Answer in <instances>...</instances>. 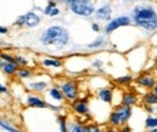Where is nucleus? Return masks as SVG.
Here are the masks:
<instances>
[{
    "label": "nucleus",
    "instance_id": "obj_1",
    "mask_svg": "<svg viewBox=\"0 0 157 132\" xmlns=\"http://www.w3.org/2000/svg\"><path fill=\"white\" fill-rule=\"evenodd\" d=\"M134 26L141 29L144 33H157V10L151 5H137L130 13Z\"/></svg>",
    "mask_w": 157,
    "mask_h": 132
},
{
    "label": "nucleus",
    "instance_id": "obj_2",
    "mask_svg": "<svg viewBox=\"0 0 157 132\" xmlns=\"http://www.w3.org/2000/svg\"><path fill=\"white\" fill-rule=\"evenodd\" d=\"M71 35L67 28H63L62 24H52L45 29L39 38V42L43 46H53L58 49H62L69 45Z\"/></svg>",
    "mask_w": 157,
    "mask_h": 132
},
{
    "label": "nucleus",
    "instance_id": "obj_3",
    "mask_svg": "<svg viewBox=\"0 0 157 132\" xmlns=\"http://www.w3.org/2000/svg\"><path fill=\"white\" fill-rule=\"evenodd\" d=\"M62 3H65L68 10L78 17H91L97 9L94 0H62Z\"/></svg>",
    "mask_w": 157,
    "mask_h": 132
},
{
    "label": "nucleus",
    "instance_id": "obj_4",
    "mask_svg": "<svg viewBox=\"0 0 157 132\" xmlns=\"http://www.w3.org/2000/svg\"><path fill=\"white\" fill-rule=\"evenodd\" d=\"M59 89L62 90L65 99L69 101V102H74V101L79 98V86H78V82L74 79L61 80L59 82Z\"/></svg>",
    "mask_w": 157,
    "mask_h": 132
},
{
    "label": "nucleus",
    "instance_id": "obj_5",
    "mask_svg": "<svg viewBox=\"0 0 157 132\" xmlns=\"http://www.w3.org/2000/svg\"><path fill=\"white\" fill-rule=\"evenodd\" d=\"M130 24H133L130 16H125V14H123V16H117V17H113L108 23L104 24L102 32L105 33V36H108V35H111V33H114L115 30H118L120 28H127V26H130Z\"/></svg>",
    "mask_w": 157,
    "mask_h": 132
},
{
    "label": "nucleus",
    "instance_id": "obj_6",
    "mask_svg": "<svg viewBox=\"0 0 157 132\" xmlns=\"http://www.w3.org/2000/svg\"><path fill=\"white\" fill-rule=\"evenodd\" d=\"M16 26H26V28H36L40 24V16L36 12H28L26 14H22L14 22Z\"/></svg>",
    "mask_w": 157,
    "mask_h": 132
},
{
    "label": "nucleus",
    "instance_id": "obj_7",
    "mask_svg": "<svg viewBox=\"0 0 157 132\" xmlns=\"http://www.w3.org/2000/svg\"><path fill=\"white\" fill-rule=\"evenodd\" d=\"M72 111L79 115V116H84L85 119H90V102H88V98H78L76 101L71 102Z\"/></svg>",
    "mask_w": 157,
    "mask_h": 132
},
{
    "label": "nucleus",
    "instance_id": "obj_8",
    "mask_svg": "<svg viewBox=\"0 0 157 132\" xmlns=\"http://www.w3.org/2000/svg\"><path fill=\"white\" fill-rule=\"evenodd\" d=\"M136 82H137L138 86H143L146 89H153L157 85V78L153 75L151 72L144 71L141 73H138V76L136 78Z\"/></svg>",
    "mask_w": 157,
    "mask_h": 132
},
{
    "label": "nucleus",
    "instance_id": "obj_9",
    "mask_svg": "<svg viewBox=\"0 0 157 132\" xmlns=\"http://www.w3.org/2000/svg\"><path fill=\"white\" fill-rule=\"evenodd\" d=\"M94 17H95V22L108 23L109 20L113 19V7H111V5L109 3H102L100 7H97Z\"/></svg>",
    "mask_w": 157,
    "mask_h": 132
},
{
    "label": "nucleus",
    "instance_id": "obj_10",
    "mask_svg": "<svg viewBox=\"0 0 157 132\" xmlns=\"http://www.w3.org/2000/svg\"><path fill=\"white\" fill-rule=\"evenodd\" d=\"M97 98L100 99L102 104L109 105L113 102V98H114V88H111V86L100 88V89L97 90Z\"/></svg>",
    "mask_w": 157,
    "mask_h": 132
},
{
    "label": "nucleus",
    "instance_id": "obj_11",
    "mask_svg": "<svg viewBox=\"0 0 157 132\" xmlns=\"http://www.w3.org/2000/svg\"><path fill=\"white\" fill-rule=\"evenodd\" d=\"M108 46V40H107V38L105 36H102V35H98L92 42H90L88 45H85V49L86 50H101V49H105V47Z\"/></svg>",
    "mask_w": 157,
    "mask_h": 132
},
{
    "label": "nucleus",
    "instance_id": "obj_12",
    "mask_svg": "<svg viewBox=\"0 0 157 132\" xmlns=\"http://www.w3.org/2000/svg\"><path fill=\"white\" fill-rule=\"evenodd\" d=\"M138 104V96L136 92L133 90H127V92H124L123 96H121V105L124 106H131L133 108L134 105Z\"/></svg>",
    "mask_w": 157,
    "mask_h": 132
},
{
    "label": "nucleus",
    "instance_id": "obj_13",
    "mask_svg": "<svg viewBox=\"0 0 157 132\" xmlns=\"http://www.w3.org/2000/svg\"><path fill=\"white\" fill-rule=\"evenodd\" d=\"M114 109L117 111V113L120 115V118H121V121H123L124 125L128 122L130 118L133 116V108H131V106H124V105H118V106H115Z\"/></svg>",
    "mask_w": 157,
    "mask_h": 132
},
{
    "label": "nucleus",
    "instance_id": "obj_14",
    "mask_svg": "<svg viewBox=\"0 0 157 132\" xmlns=\"http://www.w3.org/2000/svg\"><path fill=\"white\" fill-rule=\"evenodd\" d=\"M42 12L49 17H56L61 14V9L58 7V2L56 0H48V5L45 9H42Z\"/></svg>",
    "mask_w": 157,
    "mask_h": 132
},
{
    "label": "nucleus",
    "instance_id": "obj_15",
    "mask_svg": "<svg viewBox=\"0 0 157 132\" xmlns=\"http://www.w3.org/2000/svg\"><path fill=\"white\" fill-rule=\"evenodd\" d=\"M26 102L30 108H51V105H48L40 96H36V95H29Z\"/></svg>",
    "mask_w": 157,
    "mask_h": 132
},
{
    "label": "nucleus",
    "instance_id": "obj_16",
    "mask_svg": "<svg viewBox=\"0 0 157 132\" xmlns=\"http://www.w3.org/2000/svg\"><path fill=\"white\" fill-rule=\"evenodd\" d=\"M42 65L45 68H52V69H61L63 68V62L59 57H45L42 61Z\"/></svg>",
    "mask_w": 157,
    "mask_h": 132
},
{
    "label": "nucleus",
    "instance_id": "obj_17",
    "mask_svg": "<svg viewBox=\"0 0 157 132\" xmlns=\"http://www.w3.org/2000/svg\"><path fill=\"white\" fill-rule=\"evenodd\" d=\"M0 69L5 72L6 75H14V73H17V71H19V66L0 59Z\"/></svg>",
    "mask_w": 157,
    "mask_h": 132
},
{
    "label": "nucleus",
    "instance_id": "obj_18",
    "mask_svg": "<svg viewBox=\"0 0 157 132\" xmlns=\"http://www.w3.org/2000/svg\"><path fill=\"white\" fill-rule=\"evenodd\" d=\"M108 123L113 128H121L124 125L123 121H121V118H120V115L117 113V111H115V109H113V111L109 112V115H108Z\"/></svg>",
    "mask_w": 157,
    "mask_h": 132
},
{
    "label": "nucleus",
    "instance_id": "obj_19",
    "mask_svg": "<svg viewBox=\"0 0 157 132\" xmlns=\"http://www.w3.org/2000/svg\"><path fill=\"white\" fill-rule=\"evenodd\" d=\"M143 104L144 105H150V106H156L157 105V95L150 90V92H146L143 95Z\"/></svg>",
    "mask_w": 157,
    "mask_h": 132
},
{
    "label": "nucleus",
    "instance_id": "obj_20",
    "mask_svg": "<svg viewBox=\"0 0 157 132\" xmlns=\"http://www.w3.org/2000/svg\"><path fill=\"white\" fill-rule=\"evenodd\" d=\"M68 132H85V123L79 121H72L68 123Z\"/></svg>",
    "mask_w": 157,
    "mask_h": 132
},
{
    "label": "nucleus",
    "instance_id": "obj_21",
    "mask_svg": "<svg viewBox=\"0 0 157 132\" xmlns=\"http://www.w3.org/2000/svg\"><path fill=\"white\" fill-rule=\"evenodd\" d=\"M49 96L52 99H55V101H58V102H62L63 99H65V96H63V94H62V90L59 89V86H52L51 89H49Z\"/></svg>",
    "mask_w": 157,
    "mask_h": 132
},
{
    "label": "nucleus",
    "instance_id": "obj_22",
    "mask_svg": "<svg viewBox=\"0 0 157 132\" xmlns=\"http://www.w3.org/2000/svg\"><path fill=\"white\" fill-rule=\"evenodd\" d=\"M134 80V76L131 73L128 75H123V76H118V78H115V83H118L121 86H125V85H130V83H133Z\"/></svg>",
    "mask_w": 157,
    "mask_h": 132
},
{
    "label": "nucleus",
    "instance_id": "obj_23",
    "mask_svg": "<svg viewBox=\"0 0 157 132\" xmlns=\"http://www.w3.org/2000/svg\"><path fill=\"white\" fill-rule=\"evenodd\" d=\"M104 66H105V62H104V59H101V57H95L94 61L91 62V68L97 72H102L104 71Z\"/></svg>",
    "mask_w": 157,
    "mask_h": 132
},
{
    "label": "nucleus",
    "instance_id": "obj_24",
    "mask_svg": "<svg viewBox=\"0 0 157 132\" xmlns=\"http://www.w3.org/2000/svg\"><path fill=\"white\" fill-rule=\"evenodd\" d=\"M144 127L146 129H154L157 128V116H153V115H148L147 118H146V122H144Z\"/></svg>",
    "mask_w": 157,
    "mask_h": 132
},
{
    "label": "nucleus",
    "instance_id": "obj_25",
    "mask_svg": "<svg viewBox=\"0 0 157 132\" xmlns=\"http://www.w3.org/2000/svg\"><path fill=\"white\" fill-rule=\"evenodd\" d=\"M58 123H59V131L68 132V122H67V118H65L63 115H59V116H58Z\"/></svg>",
    "mask_w": 157,
    "mask_h": 132
},
{
    "label": "nucleus",
    "instance_id": "obj_26",
    "mask_svg": "<svg viewBox=\"0 0 157 132\" xmlns=\"http://www.w3.org/2000/svg\"><path fill=\"white\" fill-rule=\"evenodd\" d=\"M46 86H48L46 82H33V83H30V88L33 90H36V92H43L46 89Z\"/></svg>",
    "mask_w": 157,
    "mask_h": 132
},
{
    "label": "nucleus",
    "instance_id": "obj_27",
    "mask_svg": "<svg viewBox=\"0 0 157 132\" xmlns=\"http://www.w3.org/2000/svg\"><path fill=\"white\" fill-rule=\"evenodd\" d=\"M16 75H17L19 79H28V78L32 76V72L29 71V69H26V68H19V71H17Z\"/></svg>",
    "mask_w": 157,
    "mask_h": 132
},
{
    "label": "nucleus",
    "instance_id": "obj_28",
    "mask_svg": "<svg viewBox=\"0 0 157 132\" xmlns=\"http://www.w3.org/2000/svg\"><path fill=\"white\" fill-rule=\"evenodd\" d=\"M0 128H3V129H6L7 132H20L17 128H14L13 125H9V123L6 122V121H3V119L0 118Z\"/></svg>",
    "mask_w": 157,
    "mask_h": 132
},
{
    "label": "nucleus",
    "instance_id": "obj_29",
    "mask_svg": "<svg viewBox=\"0 0 157 132\" xmlns=\"http://www.w3.org/2000/svg\"><path fill=\"white\" fill-rule=\"evenodd\" d=\"M85 132H102V129L98 123H88L85 125Z\"/></svg>",
    "mask_w": 157,
    "mask_h": 132
},
{
    "label": "nucleus",
    "instance_id": "obj_30",
    "mask_svg": "<svg viewBox=\"0 0 157 132\" xmlns=\"http://www.w3.org/2000/svg\"><path fill=\"white\" fill-rule=\"evenodd\" d=\"M91 30L95 33H100L101 30H102V28H101V24L98 23V22H92V23H91Z\"/></svg>",
    "mask_w": 157,
    "mask_h": 132
},
{
    "label": "nucleus",
    "instance_id": "obj_31",
    "mask_svg": "<svg viewBox=\"0 0 157 132\" xmlns=\"http://www.w3.org/2000/svg\"><path fill=\"white\" fill-rule=\"evenodd\" d=\"M16 62H17V65L22 66V68H25V66H26V63H28V62H26V59H25V57H22V56H19V55L16 56Z\"/></svg>",
    "mask_w": 157,
    "mask_h": 132
},
{
    "label": "nucleus",
    "instance_id": "obj_32",
    "mask_svg": "<svg viewBox=\"0 0 157 132\" xmlns=\"http://www.w3.org/2000/svg\"><path fill=\"white\" fill-rule=\"evenodd\" d=\"M144 109H146L147 113H150V115H151L153 112H156V111H154V106H150V105H144Z\"/></svg>",
    "mask_w": 157,
    "mask_h": 132
},
{
    "label": "nucleus",
    "instance_id": "obj_33",
    "mask_svg": "<svg viewBox=\"0 0 157 132\" xmlns=\"http://www.w3.org/2000/svg\"><path fill=\"white\" fill-rule=\"evenodd\" d=\"M120 131L121 132H131V128H130L128 125H123V127L120 128Z\"/></svg>",
    "mask_w": 157,
    "mask_h": 132
},
{
    "label": "nucleus",
    "instance_id": "obj_34",
    "mask_svg": "<svg viewBox=\"0 0 157 132\" xmlns=\"http://www.w3.org/2000/svg\"><path fill=\"white\" fill-rule=\"evenodd\" d=\"M9 32V29L5 28V26H0V35H6V33Z\"/></svg>",
    "mask_w": 157,
    "mask_h": 132
},
{
    "label": "nucleus",
    "instance_id": "obj_35",
    "mask_svg": "<svg viewBox=\"0 0 157 132\" xmlns=\"http://www.w3.org/2000/svg\"><path fill=\"white\" fill-rule=\"evenodd\" d=\"M0 94H7V88L2 83H0Z\"/></svg>",
    "mask_w": 157,
    "mask_h": 132
},
{
    "label": "nucleus",
    "instance_id": "obj_36",
    "mask_svg": "<svg viewBox=\"0 0 157 132\" xmlns=\"http://www.w3.org/2000/svg\"><path fill=\"white\" fill-rule=\"evenodd\" d=\"M105 132H121V131H118L117 128H113V127H111V128H108V129H107Z\"/></svg>",
    "mask_w": 157,
    "mask_h": 132
},
{
    "label": "nucleus",
    "instance_id": "obj_37",
    "mask_svg": "<svg viewBox=\"0 0 157 132\" xmlns=\"http://www.w3.org/2000/svg\"><path fill=\"white\" fill-rule=\"evenodd\" d=\"M151 90H153V92H154V94H156V95H157V85H156V86H154V88H153V89H151Z\"/></svg>",
    "mask_w": 157,
    "mask_h": 132
},
{
    "label": "nucleus",
    "instance_id": "obj_38",
    "mask_svg": "<svg viewBox=\"0 0 157 132\" xmlns=\"http://www.w3.org/2000/svg\"><path fill=\"white\" fill-rule=\"evenodd\" d=\"M147 132H157V128H154V129H148Z\"/></svg>",
    "mask_w": 157,
    "mask_h": 132
},
{
    "label": "nucleus",
    "instance_id": "obj_39",
    "mask_svg": "<svg viewBox=\"0 0 157 132\" xmlns=\"http://www.w3.org/2000/svg\"><path fill=\"white\" fill-rule=\"evenodd\" d=\"M154 111H156V112H157V105H156V106H154Z\"/></svg>",
    "mask_w": 157,
    "mask_h": 132
}]
</instances>
